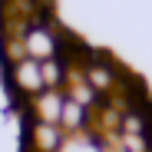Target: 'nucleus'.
<instances>
[{
  "label": "nucleus",
  "mask_w": 152,
  "mask_h": 152,
  "mask_svg": "<svg viewBox=\"0 0 152 152\" xmlns=\"http://www.w3.org/2000/svg\"><path fill=\"white\" fill-rule=\"evenodd\" d=\"M10 4H13V0H0V7H10Z\"/></svg>",
  "instance_id": "obj_10"
},
{
  "label": "nucleus",
  "mask_w": 152,
  "mask_h": 152,
  "mask_svg": "<svg viewBox=\"0 0 152 152\" xmlns=\"http://www.w3.org/2000/svg\"><path fill=\"white\" fill-rule=\"evenodd\" d=\"M113 152H126V149H119V145H116V149H113Z\"/></svg>",
  "instance_id": "obj_11"
},
{
  "label": "nucleus",
  "mask_w": 152,
  "mask_h": 152,
  "mask_svg": "<svg viewBox=\"0 0 152 152\" xmlns=\"http://www.w3.org/2000/svg\"><path fill=\"white\" fill-rule=\"evenodd\" d=\"M7 80H10L13 93L23 96V99H33V96H40V93L46 89V86H43V69H40V63L30 60V56L7 69Z\"/></svg>",
  "instance_id": "obj_1"
},
{
  "label": "nucleus",
  "mask_w": 152,
  "mask_h": 152,
  "mask_svg": "<svg viewBox=\"0 0 152 152\" xmlns=\"http://www.w3.org/2000/svg\"><path fill=\"white\" fill-rule=\"evenodd\" d=\"M60 129L76 136V132H89L93 129V113L83 109L80 103H73V99L66 96L63 99V113H60Z\"/></svg>",
  "instance_id": "obj_5"
},
{
  "label": "nucleus",
  "mask_w": 152,
  "mask_h": 152,
  "mask_svg": "<svg viewBox=\"0 0 152 152\" xmlns=\"http://www.w3.org/2000/svg\"><path fill=\"white\" fill-rule=\"evenodd\" d=\"M119 149H126V152H152L149 139L145 136H132V132H119Z\"/></svg>",
  "instance_id": "obj_9"
},
{
  "label": "nucleus",
  "mask_w": 152,
  "mask_h": 152,
  "mask_svg": "<svg viewBox=\"0 0 152 152\" xmlns=\"http://www.w3.org/2000/svg\"><path fill=\"white\" fill-rule=\"evenodd\" d=\"M63 129L60 126H50V122H27V129H23V149L30 152H60L63 149Z\"/></svg>",
  "instance_id": "obj_2"
},
{
  "label": "nucleus",
  "mask_w": 152,
  "mask_h": 152,
  "mask_svg": "<svg viewBox=\"0 0 152 152\" xmlns=\"http://www.w3.org/2000/svg\"><path fill=\"white\" fill-rule=\"evenodd\" d=\"M40 69H43V86L46 89H63L66 86V63L60 60V56H53V60H43L40 63Z\"/></svg>",
  "instance_id": "obj_6"
},
{
  "label": "nucleus",
  "mask_w": 152,
  "mask_h": 152,
  "mask_svg": "<svg viewBox=\"0 0 152 152\" xmlns=\"http://www.w3.org/2000/svg\"><path fill=\"white\" fill-rule=\"evenodd\" d=\"M23 46H27V56L43 63V60H53L60 53V40L50 27H30L23 33Z\"/></svg>",
  "instance_id": "obj_3"
},
{
  "label": "nucleus",
  "mask_w": 152,
  "mask_h": 152,
  "mask_svg": "<svg viewBox=\"0 0 152 152\" xmlns=\"http://www.w3.org/2000/svg\"><path fill=\"white\" fill-rule=\"evenodd\" d=\"M63 89H43L40 96L30 99V122H50V126H60V113H63Z\"/></svg>",
  "instance_id": "obj_4"
},
{
  "label": "nucleus",
  "mask_w": 152,
  "mask_h": 152,
  "mask_svg": "<svg viewBox=\"0 0 152 152\" xmlns=\"http://www.w3.org/2000/svg\"><path fill=\"white\" fill-rule=\"evenodd\" d=\"M145 129H149V119H145V113L142 109H122V126H119V132H132V136H145Z\"/></svg>",
  "instance_id": "obj_8"
},
{
  "label": "nucleus",
  "mask_w": 152,
  "mask_h": 152,
  "mask_svg": "<svg viewBox=\"0 0 152 152\" xmlns=\"http://www.w3.org/2000/svg\"><path fill=\"white\" fill-rule=\"evenodd\" d=\"M0 60L10 66H17L20 60H27V46H23V37H4L0 40Z\"/></svg>",
  "instance_id": "obj_7"
}]
</instances>
